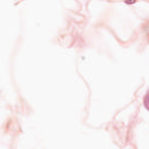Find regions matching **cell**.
<instances>
[{
  "label": "cell",
  "mask_w": 149,
  "mask_h": 149,
  "mask_svg": "<svg viewBox=\"0 0 149 149\" xmlns=\"http://www.w3.org/2000/svg\"><path fill=\"white\" fill-rule=\"evenodd\" d=\"M135 1H136V0H125L126 3H134Z\"/></svg>",
  "instance_id": "1"
}]
</instances>
